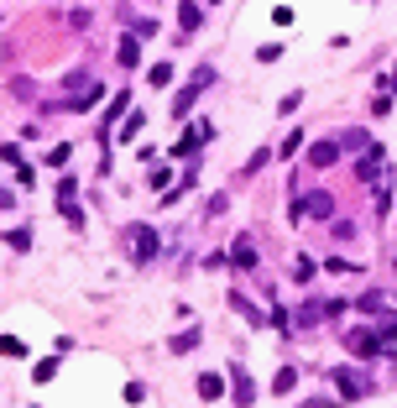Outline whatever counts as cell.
Here are the masks:
<instances>
[{"mask_svg":"<svg viewBox=\"0 0 397 408\" xmlns=\"http://www.w3.org/2000/svg\"><path fill=\"white\" fill-rule=\"evenodd\" d=\"M303 215H314V220H335V199H329L324 189H314L309 199H293V204H288V220H293V226H298Z\"/></svg>","mask_w":397,"mask_h":408,"instance_id":"cell-1","label":"cell"},{"mask_svg":"<svg viewBox=\"0 0 397 408\" xmlns=\"http://www.w3.org/2000/svg\"><path fill=\"white\" fill-rule=\"evenodd\" d=\"M329 383L340 387V398H345V403H355V398H366V392H372V383H366L355 366H335V372H329Z\"/></svg>","mask_w":397,"mask_h":408,"instance_id":"cell-2","label":"cell"},{"mask_svg":"<svg viewBox=\"0 0 397 408\" xmlns=\"http://www.w3.org/2000/svg\"><path fill=\"white\" fill-rule=\"evenodd\" d=\"M157 231L152 226H131V257H136V267H152V257H157Z\"/></svg>","mask_w":397,"mask_h":408,"instance_id":"cell-3","label":"cell"},{"mask_svg":"<svg viewBox=\"0 0 397 408\" xmlns=\"http://www.w3.org/2000/svg\"><path fill=\"white\" fill-rule=\"evenodd\" d=\"M345 346H350V356H355V361L387 356V346H381V335H377V330H350V335H345Z\"/></svg>","mask_w":397,"mask_h":408,"instance_id":"cell-4","label":"cell"},{"mask_svg":"<svg viewBox=\"0 0 397 408\" xmlns=\"http://www.w3.org/2000/svg\"><path fill=\"white\" fill-rule=\"evenodd\" d=\"M198 141H215V121H194V126L173 141V157H194V152H198Z\"/></svg>","mask_w":397,"mask_h":408,"instance_id":"cell-5","label":"cell"},{"mask_svg":"<svg viewBox=\"0 0 397 408\" xmlns=\"http://www.w3.org/2000/svg\"><path fill=\"white\" fill-rule=\"evenodd\" d=\"M230 398L241 403V408L256 403V383H251V372H246V366H230Z\"/></svg>","mask_w":397,"mask_h":408,"instance_id":"cell-6","label":"cell"},{"mask_svg":"<svg viewBox=\"0 0 397 408\" xmlns=\"http://www.w3.org/2000/svg\"><path fill=\"white\" fill-rule=\"evenodd\" d=\"M230 267H235V272H251V267H256V241H251V235H235V246H230Z\"/></svg>","mask_w":397,"mask_h":408,"instance_id":"cell-7","label":"cell"},{"mask_svg":"<svg viewBox=\"0 0 397 408\" xmlns=\"http://www.w3.org/2000/svg\"><path fill=\"white\" fill-rule=\"evenodd\" d=\"M115 63H121L126 74L141 63V37H136V32H131V37H121V47H115Z\"/></svg>","mask_w":397,"mask_h":408,"instance_id":"cell-8","label":"cell"},{"mask_svg":"<svg viewBox=\"0 0 397 408\" xmlns=\"http://www.w3.org/2000/svg\"><path fill=\"white\" fill-rule=\"evenodd\" d=\"M198 26H204V6H198V0H183L178 6V32H198Z\"/></svg>","mask_w":397,"mask_h":408,"instance_id":"cell-9","label":"cell"},{"mask_svg":"<svg viewBox=\"0 0 397 408\" xmlns=\"http://www.w3.org/2000/svg\"><path fill=\"white\" fill-rule=\"evenodd\" d=\"M105 100V84H95V78H89V84H84V100H69V105H63V110H73V115H84V110H95V105Z\"/></svg>","mask_w":397,"mask_h":408,"instance_id":"cell-10","label":"cell"},{"mask_svg":"<svg viewBox=\"0 0 397 408\" xmlns=\"http://www.w3.org/2000/svg\"><path fill=\"white\" fill-rule=\"evenodd\" d=\"M309 163H314V168H335V163H340V141H314V147H309Z\"/></svg>","mask_w":397,"mask_h":408,"instance_id":"cell-11","label":"cell"},{"mask_svg":"<svg viewBox=\"0 0 397 408\" xmlns=\"http://www.w3.org/2000/svg\"><path fill=\"white\" fill-rule=\"evenodd\" d=\"M198 340H204V335H198V325H189V330H178L173 340H167V351H173V356H189Z\"/></svg>","mask_w":397,"mask_h":408,"instance_id":"cell-12","label":"cell"},{"mask_svg":"<svg viewBox=\"0 0 397 408\" xmlns=\"http://www.w3.org/2000/svg\"><path fill=\"white\" fill-rule=\"evenodd\" d=\"M377 168H381V147H366V152H361V163H355V178L372 183V178H377Z\"/></svg>","mask_w":397,"mask_h":408,"instance_id":"cell-13","label":"cell"},{"mask_svg":"<svg viewBox=\"0 0 397 408\" xmlns=\"http://www.w3.org/2000/svg\"><path fill=\"white\" fill-rule=\"evenodd\" d=\"M198 398H204V403L225 398V377H220V372H204V377H198Z\"/></svg>","mask_w":397,"mask_h":408,"instance_id":"cell-14","label":"cell"},{"mask_svg":"<svg viewBox=\"0 0 397 408\" xmlns=\"http://www.w3.org/2000/svg\"><path fill=\"white\" fill-rule=\"evenodd\" d=\"M377 335H381V346H387V351L397 346V314H387V309L377 314Z\"/></svg>","mask_w":397,"mask_h":408,"instance_id":"cell-15","label":"cell"},{"mask_svg":"<svg viewBox=\"0 0 397 408\" xmlns=\"http://www.w3.org/2000/svg\"><path fill=\"white\" fill-rule=\"evenodd\" d=\"M198 89H204V84H198V78H194V84H189V89H178V100H173V115H178V121H183V115H189V110H194V100H198Z\"/></svg>","mask_w":397,"mask_h":408,"instance_id":"cell-16","label":"cell"},{"mask_svg":"<svg viewBox=\"0 0 397 408\" xmlns=\"http://www.w3.org/2000/svg\"><path fill=\"white\" fill-rule=\"evenodd\" d=\"M355 309H361V314H372V320H377V314L387 309V298H381V288H372V293H361V304H355Z\"/></svg>","mask_w":397,"mask_h":408,"instance_id":"cell-17","label":"cell"},{"mask_svg":"<svg viewBox=\"0 0 397 408\" xmlns=\"http://www.w3.org/2000/svg\"><path fill=\"white\" fill-rule=\"evenodd\" d=\"M298 387V372L293 366H277V377H272V392H293Z\"/></svg>","mask_w":397,"mask_h":408,"instance_id":"cell-18","label":"cell"},{"mask_svg":"<svg viewBox=\"0 0 397 408\" xmlns=\"http://www.w3.org/2000/svg\"><path fill=\"white\" fill-rule=\"evenodd\" d=\"M58 209H63V220H69L73 231H84V209H78V199H58Z\"/></svg>","mask_w":397,"mask_h":408,"instance_id":"cell-19","label":"cell"},{"mask_svg":"<svg viewBox=\"0 0 397 408\" xmlns=\"http://www.w3.org/2000/svg\"><path fill=\"white\" fill-rule=\"evenodd\" d=\"M0 356H11V361H21V356H26V346H21V340H16V335H0Z\"/></svg>","mask_w":397,"mask_h":408,"instance_id":"cell-20","label":"cell"},{"mask_svg":"<svg viewBox=\"0 0 397 408\" xmlns=\"http://www.w3.org/2000/svg\"><path fill=\"white\" fill-rule=\"evenodd\" d=\"M147 78H152L157 89H167V84H173V63H152V74H147Z\"/></svg>","mask_w":397,"mask_h":408,"instance_id":"cell-21","label":"cell"},{"mask_svg":"<svg viewBox=\"0 0 397 408\" xmlns=\"http://www.w3.org/2000/svg\"><path fill=\"white\" fill-rule=\"evenodd\" d=\"M110 100H115V105H110V110H105V121H100L105 131H110L115 121H121V110H126V100H131V95H110Z\"/></svg>","mask_w":397,"mask_h":408,"instance_id":"cell-22","label":"cell"},{"mask_svg":"<svg viewBox=\"0 0 397 408\" xmlns=\"http://www.w3.org/2000/svg\"><path fill=\"white\" fill-rule=\"evenodd\" d=\"M314 272H319V267H314V257H298V262H293V283H309Z\"/></svg>","mask_w":397,"mask_h":408,"instance_id":"cell-23","label":"cell"},{"mask_svg":"<svg viewBox=\"0 0 397 408\" xmlns=\"http://www.w3.org/2000/svg\"><path fill=\"white\" fill-rule=\"evenodd\" d=\"M6 241H11V246H16V252H32V231H26V226H16V231H11V235H6Z\"/></svg>","mask_w":397,"mask_h":408,"instance_id":"cell-24","label":"cell"},{"mask_svg":"<svg viewBox=\"0 0 397 408\" xmlns=\"http://www.w3.org/2000/svg\"><path fill=\"white\" fill-rule=\"evenodd\" d=\"M324 320V304H303L298 309V325H319Z\"/></svg>","mask_w":397,"mask_h":408,"instance_id":"cell-25","label":"cell"},{"mask_svg":"<svg viewBox=\"0 0 397 408\" xmlns=\"http://www.w3.org/2000/svg\"><path fill=\"white\" fill-rule=\"evenodd\" d=\"M340 147H355V152H366L372 141H366V131H345V136H340Z\"/></svg>","mask_w":397,"mask_h":408,"instance_id":"cell-26","label":"cell"},{"mask_svg":"<svg viewBox=\"0 0 397 408\" xmlns=\"http://www.w3.org/2000/svg\"><path fill=\"white\" fill-rule=\"evenodd\" d=\"M303 141H309V136H303V131H293V136H283V147H277V152H283V157H293Z\"/></svg>","mask_w":397,"mask_h":408,"instance_id":"cell-27","label":"cell"},{"mask_svg":"<svg viewBox=\"0 0 397 408\" xmlns=\"http://www.w3.org/2000/svg\"><path fill=\"white\" fill-rule=\"evenodd\" d=\"M69 152H73V147H69V141H58V147H52V152H47V163H52V168H63V163H69Z\"/></svg>","mask_w":397,"mask_h":408,"instance_id":"cell-28","label":"cell"},{"mask_svg":"<svg viewBox=\"0 0 397 408\" xmlns=\"http://www.w3.org/2000/svg\"><path fill=\"white\" fill-rule=\"evenodd\" d=\"M52 372H58V356H47V361H37V372H32V377H37V383H47V377H52Z\"/></svg>","mask_w":397,"mask_h":408,"instance_id":"cell-29","label":"cell"},{"mask_svg":"<svg viewBox=\"0 0 397 408\" xmlns=\"http://www.w3.org/2000/svg\"><path fill=\"white\" fill-rule=\"evenodd\" d=\"M272 21H277V26H293V21H298V11H293V6H277V11H272Z\"/></svg>","mask_w":397,"mask_h":408,"instance_id":"cell-30","label":"cell"},{"mask_svg":"<svg viewBox=\"0 0 397 408\" xmlns=\"http://www.w3.org/2000/svg\"><path fill=\"white\" fill-rule=\"evenodd\" d=\"M58 199H78V178H58Z\"/></svg>","mask_w":397,"mask_h":408,"instance_id":"cell-31","label":"cell"},{"mask_svg":"<svg viewBox=\"0 0 397 408\" xmlns=\"http://www.w3.org/2000/svg\"><path fill=\"white\" fill-rule=\"evenodd\" d=\"M277 58H283V47H277V42H267V47H256V63H277Z\"/></svg>","mask_w":397,"mask_h":408,"instance_id":"cell-32","label":"cell"},{"mask_svg":"<svg viewBox=\"0 0 397 408\" xmlns=\"http://www.w3.org/2000/svg\"><path fill=\"white\" fill-rule=\"evenodd\" d=\"M136 131H141V110H131V121L121 126V141H131V136H136Z\"/></svg>","mask_w":397,"mask_h":408,"instance_id":"cell-33","label":"cell"},{"mask_svg":"<svg viewBox=\"0 0 397 408\" xmlns=\"http://www.w3.org/2000/svg\"><path fill=\"white\" fill-rule=\"evenodd\" d=\"M204 267H209V272H215V267H230V252H209V257H204Z\"/></svg>","mask_w":397,"mask_h":408,"instance_id":"cell-34","label":"cell"},{"mask_svg":"<svg viewBox=\"0 0 397 408\" xmlns=\"http://www.w3.org/2000/svg\"><path fill=\"white\" fill-rule=\"evenodd\" d=\"M329 231H335V241H350V235H355V226H350V220H335Z\"/></svg>","mask_w":397,"mask_h":408,"instance_id":"cell-35","label":"cell"},{"mask_svg":"<svg viewBox=\"0 0 397 408\" xmlns=\"http://www.w3.org/2000/svg\"><path fill=\"white\" fill-rule=\"evenodd\" d=\"M121 392H126V403H141V398H147V387H141V383H126Z\"/></svg>","mask_w":397,"mask_h":408,"instance_id":"cell-36","label":"cell"},{"mask_svg":"<svg viewBox=\"0 0 397 408\" xmlns=\"http://www.w3.org/2000/svg\"><path fill=\"white\" fill-rule=\"evenodd\" d=\"M16 183H21V189H32V183H37V173H32L26 163H16Z\"/></svg>","mask_w":397,"mask_h":408,"instance_id":"cell-37","label":"cell"},{"mask_svg":"<svg viewBox=\"0 0 397 408\" xmlns=\"http://www.w3.org/2000/svg\"><path fill=\"white\" fill-rule=\"evenodd\" d=\"M392 89H397V69H392Z\"/></svg>","mask_w":397,"mask_h":408,"instance_id":"cell-38","label":"cell"},{"mask_svg":"<svg viewBox=\"0 0 397 408\" xmlns=\"http://www.w3.org/2000/svg\"><path fill=\"white\" fill-rule=\"evenodd\" d=\"M209 6H220V0H209Z\"/></svg>","mask_w":397,"mask_h":408,"instance_id":"cell-39","label":"cell"}]
</instances>
